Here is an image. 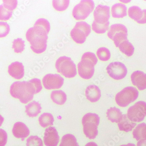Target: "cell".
Returning a JSON list of instances; mask_svg holds the SVG:
<instances>
[{
	"label": "cell",
	"instance_id": "cell-1",
	"mask_svg": "<svg viewBox=\"0 0 146 146\" xmlns=\"http://www.w3.org/2000/svg\"><path fill=\"white\" fill-rule=\"evenodd\" d=\"M50 29L49 22L42 18L37 20L34 26L28 30L26 33V39L30 43L32 50L36 54H42L46 49Z\"/></svg>",
	"mask_w": 146,
	"mask_h": 146
},
{
	"label": "cell",
	"instance_id": "cell-2",
	"mask_svg": "<svg viewBox=\"0 0 146 146\" xmlns=\"http://www.w3.org/2000/svg\"><path fill=\"white\" fill-rule=\"evenodd\" d=\"M10 92L13 97L18 98L23 104L31 101L36 94L35 88L30 81L14 83L11 86Z\"/></svg>",
	"mask_w": 146,
	"mask_h": 146
},
{
	"label": "cell",
	"instance_id": "cell-3",
	"mask_svg": "<svg viewBox=\"0 0 146 146\" xmlns=\"http://www.w3.org/2000/svg\"><path fill=\"white\" fill-rule=\"evenodd\" d=\"M97 62V58L95 54L91 52H85L78 65L79 76L84 79H91L94 75L95 66Z\"/></svg>",
	"mask_w": 146,
	"mask_h": 146
},
{
	"label": "cell",
	"instance_id": "cell-4",
	"mask_svg": "<svg viewBox=\"0 0 146 146\" xmlns=\"http://www.w3.org/2000/svg\"><path fill=\"white\" fill-rule=\"evenodd\" d=\"M100 118L96 114L88 113L83 117L82 123L84 135L89 139L96 138L98 134V127Z\"/></svg>",
	"mask_w": 146,
	"mask_h": 146
},
{
	"label": "cell",
	"instance_id": "cell-5",
	"mask_svg": "<svg viewBox=\"0 0 146 146\" xmlns=\"http://www.w3.org/2000/svg\"><path fill=\"white\" fill-rule=\"evenodd\" d=\"M55 67L58 72L66 78H70L77 75L76 65L70 57L63 56L58 58Z\"/></svg>",
	"mask_w": 146,
	"mask_h": 146
},
{
	"label": "cell",
	"instance_id": "cell-6",
	"mask_svg": "<svg viewBox=\"0 0 146 146\" xmlns=\"http://www.w3.org/2000/svg\"><path fill=\"white\" fill-rule=\"evenodd\" d=\"M139 92L135 88L127 87L116 94L115 100L118 106L125 107L135 101L138 97Z\"/></svg>",
	"mask_w": 146,
	"mask_h": 146
},
{
	"label": "cell",
	"instance_id": "cell-7",
	"mask_svg": "<svg viewBox=\"0 0 146 146\" xmlns=\"http://www.w3.org/2000/svg\"><path fill=\"white\" fill-rule=\"evenodd\" d=\"M91 32V26L83 21L78 22L70 32V36L78 44H83Z\"/></svg>",
	"mask_w": 146,
	"mask_h": 146
},
{
	"label": "cell",
	"instance_id": "cell-8",
	"mask_svg": "<svg viewBox=\"0 0 146 146\" xmlns=\"http://www.w3.org/2000/svg\"><path fill=\"white\" fill-rule=\"evenodd\" d=\"M95 4L92 0H82L76 5L72 11V15L77 20H83L94 10Z\"/></svg>",
	"mask_w": 146,
	"mask_h": 146
},
{
	"label": "cell",
	"instance_id": "cell-9",
	"mask_svg": "<svg viewBox=\"0 0 146 146\" xmlns=\"http://www.w3.org/2000/svg\"><path fill=\"white\" fill-rule=\"evenodd\" d=\"M107 36L113 41L116 47L124 41L127 39V29L123 25L115 24L112 25L110 27Z\"/></svg>",
	"mask_w": 146,
	"mask_h": 146
},
{
	"label": "cell",
	"instance_id": "cell-10",
	"mask_svg": "<svg viewBox=\"0 0 146 146\" xmlns=\"http://www.w3.org/2000/svg\"><path fill=\"white\" fill-rule=\"evenodd\" d=\"M128 118L133 122H140L144 119L146 116V103L138 102L132 106L128 110Z\"/></svg>",
	"mask_w": 146,
	"mask_h": 146
},
{
	"label": "cell",
	"instance_id": "cell-11",
	"mask_svg": "<svg viewBox=\"0 0 146 146\" xmlns=\"http://www.w3.org/2000/svg\"><path fill=\"white\" fill-rule=\"evenodd\" d=\"M109 76L116 80L122 79L127 75V70L123 63L113 62L110 63L106 68Z\"/></svg>",
	"mask_w": 146,
	"mask_h": 146
},
{
	"label": "cell",
	"instance_id": "cell-12",
	"mask_svg": "<svg viewBox=\"0 0 146 146\" xmlns=\"http://www.w3.org/2000/svg\"><path fill=\"white\" fill-rule=\"evenodd\" d=\"M64 82V78L58 74H49L45 75L42 79L43 86L47 90L61 88Z\"/></svg>",
	"mask_w": 146,
	"mask_h": 146
},
{
	"label": "cell",
	"instance_id": "cell-13",
	"mask_svg": "<svg viewBox=\"0 0 146 146\" xmlns=\"http://www.w3.org/2000/svg\"><path fill=\"white\" fill-rule=\"evenodd\" d=\"M94 21L100 24H104L109 22L110 18V7L98 5L94 12Z\"/></svg>",
	"mask_w": 146,
	"mask_h": 146
},
{
	"label": "cell",
	"instance_id": "cell-14",
	"mask_svg": "<svg viewBox=\"0 0 146 146\" xmlns=\"http://www.w3.org/2000/svg\"><path fill=\"white\" fill-rule=\"evenodd\" d=\"M43 140L46 146H57L60 137L55 128L50 127L45 130Z\"/></svg>",
	"mask_w": 146,
	"mask_h": 146
},
{
	"label": "cell",
	"instance_id": "cell-15",
	"mask_svg": "<svg viewBox=\"0 0 146 146\" xmlns=\"http://www.w3.org/2000/svg\"><path fill=\"white\" fill-rule=\"evenodd\" d=\"M131 81L134 86L140 91L146 88V74L142 71H136L131 76Z\"/></svg>",
	"mask_w": 146,
	"mask_h": 146
},
{
	"label": "cell",
	"instance_id": "cell-16",
	"mask_svg": "<svg viewBox=\"0 0 146 146\" xmlns=\"http://www.w3.org/2000/svg\"><path fill=\"white\" fill-rule=\"evenodd\" d=\"M8 72L9 74L14 78L21 79L24 75V68L22 63L14 62L9 66Z\"/></svg>",
	"mask_w": 146,
	"mask_h": 146
},
{
	"label": "cell",
	"instance_id": "cell-17",
	"mask_svg": "<svg viewBox=\"0 0 146 146\" xmlns=\"http://www.w3.org/2000/svg\"><path fill=\"white\" fill-rule=\"evenodd\" d=\"M85 93L86 98L92 102L98 101L101 96V92L99 88L93 84L89 85L86 88Z\"/></svg>",
	"mask_w": 146,
	"mask_h": 146
},
{
	"label": "cell",
	"instance_id": "cell-18",
	"mask_svg": "<svg viewBox=\"0 0 146 146\" xmlns=\"http://www.w3.org/2000/svg\"><path fill=\"white\" fill-rule=\"evenodd\" d=\"M12 133L15 137L23 139L27 137L30 133L28 127L21 122L15 123L13 127Z\"/></svg>",
	"mask_w": 146,
	"mask_h": 146
},
{
	"label": "cell",
	"instance_id": "cell-19",
	"mask_svg": "<svg viewBox=\"0 0 146 146\" xmlns=\"http://www.w3.org/2000/svg\"><path fill=\"white\" fill-rule=\"evenodd\" d=\"M127 8L121 3L115 4L111 7V15L114 18H122L127 15Z\"/></svg>",
	"mask_w": 146,
	"mask_h": 146
},
{
	"label": "cell",
	"instance_id": "cell-20",
	"mask_svg": "<svg viewBox=\"0 0 146 146\" xmlns=\"http://www.w3.org/2000/svg\"><path fill=\"white\" fill-rule=\"evenodd\" d=\"M41 109L40 104L36 102L33 101L25 106V112L29 117H35L40 113Z\"/></svg>",
	"mask_w": 146,
	"mask_h": 146
},
{
	"label": "cell",
	"instance_id": "cell-21",
	"mask_svg": "<svg viewBox=\"0 0 146 146\" xmlns=\"http://www.w3.org/2000/svg\"><path fill=\"white\" fill-rule=\"evenodd\" d=\"M123 115L120 110L115 107L111 108L106 112L107 118L112 123H119L122 119Z\"/></svg>",
	"mask_w": 146,
	"mask_h": 146
},
{
	"label": "cell",
	"instance_id": "cell-22",
	"mask_svg": "<svg viewBox=\"0 0 146 146\" xmlns=\"http://www.w3.org/2000/svg\"><path fill=\"white\" fill-rule=\"evenodd\" d=\"M50 97L53 102L58 105H64L67 100V95L61 90L52 91Z\"/></svg>",
	"mask_w": 146,
	"mask_h": 146
},
{
	"label": "cell",
	"instance_id": "cell-23",
	"mask_svg": "<svg viewBox=\"0 0 146 146\" xmlns=\"http://www.w3.org/2000/svg\"><path fill=\"white\" fill-rule=\"evenodd\" d=\"M118 125L120 130L127 132L133 128L136 123L129 120L126 115H123L121 120L118 123Z\"/></svg>",
	"mask_w": 146,
	"mask_h": 146
},
{
	"label": "cell",
	"instance_id": "cell-24",
	"mask_svg": "<svg viewBox=\"0 0 146 146\" xmlns=\"http://www.w3.org/2000/svg\"><path fill=\"white\" fill-rule=\"evenodd\" d=\"M120 51L128 56H131L133 55L134 48L128 39L121 42L119 46Z\"/></svg>",
	"mask_w": 146,
	"mask_h": 146
},
{
	"label": "cell",
	"instance_id": "cell-25",
	"mask_svg": "<svg viewBox=\"0 0 146 146\" xmlns=\"http://www.w3.org/2000/svg\"><path fill=\"white\" fill-rule=\"evenodd\" d=\"M54 121V118L52 115L49 113L42 114L38 119L39 124L43 128L53 125Z\"/></svg>",
	"mask_w": 146,
	"mask_h": 146
},
{
	"label": "cell",
	"instance_id": "cell-26",
	"mask_svg": "<svg viewBox=\"0 0 146 146\" xmlns=\"http://www.w3.org/2000/svg\"><path fill=\"white\" fill-rule=\"evenodd\" d=\"M59 146H79L77 139L72 134H68L63 136Z\"/></svg>",
	"mask_w": 146,
	"mask_h": 146
},
{
	"label": "cell",
	"instance_id": "cell-27",
	"mask_svg": "<svg viewBox=\"0 0 146 146\" xmlns=\"http://www.w3.org/2000/svg\"><path fill=\"white\" fill-rule=\"evenodd\" d=\"M128 15L131 19L134 20L137 23L142 17V11L138 7L133 6L129 9Z\"/></svg>",
	"mask_w": 146,
	"mask_h": 146
},
{
	"label": "cell",
	"instance_id": "cell-28",
	"mask_svg": "<svg viewBox=\"0 0 146 146\" xmlns=\"http://www.w3.org/2000/svg\"><path fill=\"white\" fill-rule=\"evenodd\" d=\"M69 0H54L52 1V6L57 11H63L66 10L69 5Z\"/></svg>",
	"mask_w": 146,
	"mask_h": 146
},
{
	"label": "cell",
	"instance_id": "cell-29",
	"mask_svg": "<svg viewBox=\"0 0 146 146\" xmlns=\"http://www.w3.org/2000/svg\"><path fill=\"white\" fill-rule=\"evenodd\" d=\"M109 22L104 24H100L94 21L92 24V29L95 33L98 34H103L109 29Z\"/></svg>",
	"mask_w": 146,
	"mask_h": 146
},
{
	"label": "cell",
	"instance_id": "cell-30",
	"mask_svg": "<svg viewBox=\"0 0 146 146\" xmlns=\"http://www.w3.org/2000/svg\"><path fill=\"white\" fill-rule=\"evenodd\" d=\"M97 55L98 59L101 61H108L110 58V52L106 47H101L98 50Z\"/></svg>",
	"mask_w": 146,
	"mask_h": 146
},
{
	"label": "cell",
	"instance_id": "cell-31",
	"mask_svg": "<svg viewBox=\"0 0 146 146\" xmlns=\"http://www.w3.org/2000/svg\"><path fill=\"white\" fill-rule=\"evenodd\" d=\"M25 46V42L22 38H17L13 41L12 48L16 53H21L23 51Z\"/></svg>",
	"mask_w": 146,
	"mask_h": 146
},
{
	"label": "cell",
	"instance_id": "cell-32",
	"mask_svg": "<svg viewBox=\"0 0 146 146\" xmlns=\"http://www.w3.org/2000/svg\"><path fill=\"white\" fill-rule=\"evenodd\" d=\"M12 11L6 9L3 5H0V20L7 21L12 16Z\"/></svg>",
	"mask_w": 146,
	"mask_h": 146
},
{
	"label": "cell",
	"instance_id": "cell-33",
	"mask_svg": "<svg viewBox=\"0 0 146 146\" xmlns=\"http://www.w3.org/2000/svg\"><path fill=\"white\" fill-rule=\"evenodd\" d=\"M27 146H43L42 140L36 136H32L27 140Z\"/></svg>",
	"mask_w": 146,
	"mask_h": 146
},
{
	"label": "cell",
	"instance_id": "cell-34",
	"mask_svg": "<svg viewBox=\"0 0 146 146\" xmlns=\"http://www.w3.org/2000/svg\"><path fill=\"white\" fill-rule=\"evenodd\" d=\"M10 28L8 24L0 22V38L6 36L9 33Z\"/></svg>",
	"mask_w": 146,
	"mask_h": 146
},
{
	"label": "cell",
	"instance_id": "cell-35",
	"mask_svg": "<svg viewBox=\"0 0 146 146\" xmlns=\"http://www.w3.org/2000/svg\"><path fill=\"white\" fill-rule=\"evenodd\" d=\"M3 5L5 8L11 11L15 9L18 5V2L17 1H15H15L5 0V1H3Z\"/></svg>",
	"mask_w": 146,
	"mask_h": 146
},
{
	"label": "cell",
	"instance_id": "cell-36",
	"mask_svg": "<svg viewBox=\"0 0 146 146\" xmlns=\"http://www.w3.org/2000/svg\"><path fill=\"white\" fill-rule=\"evenodd\" d=\"M30 82L33 84L36 90V94L41 91L42 87L41 82L40 80L37 78H34L30 80Z\"/></svg>",
	"mask_w": 146,
	"mask_h": 146
},
{
	"label": "cell",
	"instance_id": "cell-37",
	"mask_svg": "<svg viewBox=\"0 0 146 146\" xmlns=\"http://www.w3.org/2000/svg\"><path fill=\"white\" fill-rule=\"evenodd\" d=\"M8 136L6 132L3 129H0V146H5L7 142Z\"/></svg>",
	"mask_w": 146,
	"mask_h": 146
},
{
	"label": "cell",
	"instance_id": "cell-38",
	"mask_svg": "<svg viewBox=\"0 0 146 146\" xmlns=\"http://www.w3.org/2000/svg\"><path fill=\"white\" fill-rule=\"evenodd\" d=\"M137 23L139 24L146 23V9L143 10L142 11V17L141 19Z\"/></svg>",
	"mask_w": 146,
	"mask_h": 146
},
{
	"label": "cell",
	"instance_id": "cell-39",
	"mask_svg": "<svg viewBox=\"0 0 146 146\" xmlns=\"http://www.w3.org/2000/svg\"><path fill=\"white\" fill-rule=\"evenodd\" d=\"M85 146H98L96 143L93 142H91L88 143L87 144H86Z\"/></svg>",
	"mask_w": 146,
	"mask_h": 146
},
{
	"label": "cell",
	"instance_id": "cell-40",
	"mask_svg": "<svg viewBox=\"0 0 146 146\" xmlns=\"http://www.w3.org/2000/svg\"><path fill=\"white\" fill-rule=\"evenodd\" d=\"M3 121H4V119H3V117L1 115H0V127L1 126Z\"/></svg>",
	"mask_w": 146,
	"mask_h": 146
}]
</instances>
